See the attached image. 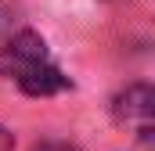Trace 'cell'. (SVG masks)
<instances>
[{"mask_svg":"<svg viewBox=\"0 0 155 151\" xmlns=\"http://www.w3.org/2000/svg\"><path fill=\"white\" fill-rule=\"evenodd\" d=\"M112 115H116V122L134 126V130L148 140V133H152V119H155V90L148 86V83H134V86H126L116 101H112Z\"/></svg>","mask_w":155,"mask_h":151,"instance_id":"2","label":"cell"},{"mask_svg":"<svg viewBox=\"0 0 155 151\" xmlns=\"http://www.w3.org/2000/svg\"><path fill=\"white\" fill-rule=\"evenodd\" d=\"M40 61H47V43L33 29H22L0 43V76H7V79H18Z\"/></svg>","mask_w":155,"mask_h":151,"instance_id":"1","label":"cell"},{"mask_svg":"<svg viewBox=\"0 0 155 151\" xmlns=\"http://www.w3.org/2000/svg\"><path fill=\"white\" fill-rule=\"evenodd\" d=\"M33 151H76V148H69V144H61V140H43V144H36Z\"/></svg>","mask_w":155,"mask_h":151,"instance_id":"4","label":"cell"},{"mask_svg":"<svg viewBox=\"0 0 155 151\" xmlns=\"http://www.w3.org/2000/svg\"><path fill=\"white\" fill-rule=\"evenodd\" d=\"M11 148H15V137H11V133L0 126V151H11Z\"/></svg>","mask_w":155,"mask_h":151,"instance_id":"6","label":"cell"},{"mask_svg":"<svg viewBox=\"0 0 155 151\" xmlns=\"http://www.w3.org/2000/svg\"><path fill=\"white\" fill-rule=\"evenodd\" d=\"M29 97H51V94H61L65 86H69V79L58 72L51 61H40V65H33L29 72H22L18 79H15Z\"/></svg>","mask_w":155,"mask_h":151,"instance_id":"3","label":"cell"},{"mask_svg":"<svg viewBox=\"0 0 155 151\" xmlns=\"http://www.w3.org/2000/svg\"><path fill=\"white\" fill-rule=\"evenodd\" d=\"M7 33H11V14H7V7H0V43L7 40Z\"/></svg>","mask_w":155,"mask_h":151,"instance_id":"5","label":"cell"}]
</instances>
